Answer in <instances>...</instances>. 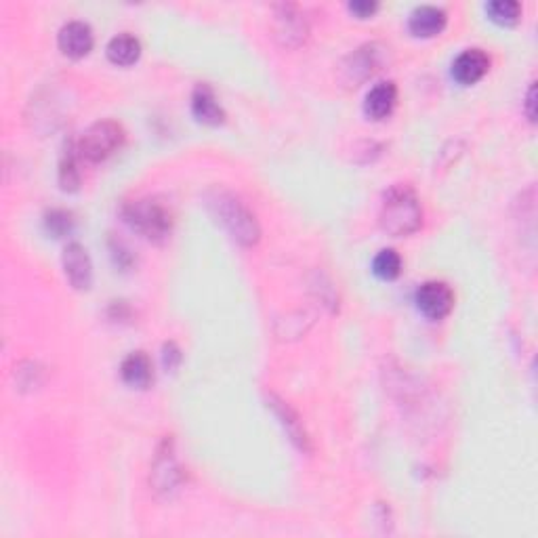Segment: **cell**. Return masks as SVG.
<instances>
[{"mask_svg":"<svg viewBox=\"0 0 538 538\" xmlns=\"http://www.w3.org/2000/svg\"><path fill=\"white\" fill-rule=\"evenodd\" d=\"M381 228L391 236L414 234L423 223V208L414 189L406 183H396L383 196L379 215Z\"/></svg>","mask_w":538,"mask_h":538,"instance_id":"6da1fadb","label":"cell"},{"mask_svg":"<svg viewBox=\"0 0 538 538\" xmlns=\"http://www.w3.org/2000/svg\"><path fill=\"white\" fill-rule=\"evenodd\" d=\"M208 206L213 208L215 217L236 242H240L242 246L257 245L259 236H261L257 217L238 196L217 189L208 196Z\"/></svg>","mask_w":538,"mask_h":538,"instance_id":"7a4b0ae2","label":"cell"},{"mask_svg":"<svg viewBox=\"0 0 538 538\" xmlns=\"http://www.w3.org/2000/svg\"><path fill=\"white\" fill-rule=\"evenodd\" d=\"M124 221L149 242H165L173 231L171 211L158 200H137L124 208Z\"/></svg>","mask_w":538,"mask_h":538,"instance_id":"3957f363","label":"cell"},{"mask_svg":"<svg viewBox=\"0 0 538 538\" xmlns=\"http://www.w3.org/2000/svg\"><path fill=\"white\" fill-rule=\"evenodd\" d=\"M126 132L116 120H100L83 132L78 141V154L89 162H101L112 156L124 143Z\"/></svg>","mask_w":538,"mask_h":538,"instance_id":"277c9868","label":"cell"},{"mask_svg":"<svg viewBox=\"0 0 538 538\" xmlns=\"http://www.w3.org/2000/svg\"><path fill=\"white\" fill-rule=\"evenodd\" d=\"M309 34V23L297 4H277L274 13V36L282 46L294 49L305 43Z\"/></svg>","mask_w":538,"mask_h":538,"instance_id":"5b68a950","label":"cell"},{"mask_svg":"<svg viewBox=\"0 0 538 538\" xmlns=\"http://www.w3.org/2000/svg\"><path fill=\"white\" fill-rule=\"evenodd\" d=\"M416 308L431 320H442L446 317L454 308V293L446 282L430 280L423 282L416 291Z\"/></svg>","mask_w":538,"mask_h":538,"instance_id":"8992f818","label":"cell"},{"mask_svg":"<svg viewBox=\"0 0 538 538\" xmlns=\"http://www.w3.org/2000/svg\"><path fill=\"white\" fill-rule=\"evenodd\" d=\"M57 44H60L61 53L72 57V60H80V57L89 55L92 44H95V36H92L91 26L86 21H68L61 26L60 34H57Z\"/></svg>","mask_w":538,"mask_h":538,"instance_id":"52a82bcc","label":"cell"},{"mask_svg":"<svg viewBox=\"0 0 538 538\" xmlns=\"http://www.w3.org/2000/svg\"><path fill=\"white\" fill-rule=\"evenodd\" d=\"M381 55H383V49L379 44H364L360 49L354 51L349 57H347L343 72H345V80L349 84H360L366 80L368 76H373L381 66Z\"/></svg>","mask_w":538,"mask_h":538,"instance_id":"ba28073f","label":"cell"},{"mask_svg":"<svg viewBox=\"0 0 538 538\" xmlns=\"http://www.w3.org/2000/svg\"><path fill=\"white\" fill-rule=\"evenodd\" d=\"M63 271H66L69 285L78 291H86L92 282V265L86 248L78 242H69L63 251Z\"/></svg>","mask_w":538,"mask_h":538,"instance_id":"9c48e42d","label":"cell"},{"mask_svg":"<svg viewBox=\"0 0 538 538\" xmlns=\"http://www.w3.org/2000/svg\"><path fill=\"white\" fill-rule=\"evenodd\" d=\"M490 69V57L482 49H465L453 63V76L461 84H476Z\"/></svg>","mask_w":538,"mask_h":538,"instance_id":"30bf717a","label":"cell"},{"mask_svg":"<svg viewBox=\"0 0 538 538\" xmlns=\"http://www.w3.org/2000/svg\"><path fill=\"white\" fill-rule=\"evenodd\" d=\"M446 11L433 7V4H423V7H416L413 13H410L408 28L414 36L431 38L438 36V34L446 28Z\"/></svg>","mask_w":538,"mask_h":538,"instance_id":"8fae6325","label":"cell"},{"mask_svg":"<svg viewBox=\"0 0 538 538\" xmlns=\"http://www.w3.org/2000/svg\"><path fill=\"white\" fill-rule=\"evenodd\" d=\"M397 101V89L391 80L387 83H379L374 84L373 89L368 91L366 101H364V112H366L368 118L373 120H383L393 112Z\"/></svg>","mask_w":538,"mask_h":538,"instance_id":"7c38bea8","label":"cell"},{"mask_svg":"<svg viewBox=\"0 0 538 538\" xmlns=\"http://www.w3.org/2000/svg\"><path fill=\"white\" fill-rule=\"evenodd\" d=\"M120 374H123V381L126 385L135 387V389H146L154 381L152 360H149L148 354H143V351H132V354H129L123 360Z\"/></svg>","mask_w":538,"mask_h":538,"instance_id":"4fadbf2b","label":"cell"},{"mask_svg":"<svg viewBox=\"0 0 538 538\" xmlns=\"http://www.w3.org/2000/svg\"><path fill=\"white\" fill-rule=\"evenodd\" d=\"M192 112L200 123L217 126L225 120V112L221 108V103L217 101L215 92L208 84H198L196 86L194 95H192Z\"/></svg>","mask_w":538,"mask_h":538,"instance_id":"5bb4252c","label":"cell"},{"mask_svg":"<svg viewBox=\"0 0 538 538\" xmlns=\"http://www.w3.org/2000/svg\"><path fill=\"white\" fill-rule=\"evenodd\" d=\"M106 53L109 61L116 63V66H132L139 60V55H141V43L129 32L116 34L108 43Z\"/></svg>","mask_w":538,"mask_h":538,"instance_id":"9a60e30c","label":"cell"},{"mask_svg":"<svg viewBox=\"0 0 538 538\" xmlns=\"http://www.w3.org/2000/svg\"><path fill=\"white\" fill-rule=\"evenodd\" d=\"M179 478H181V473H179L177 461H175V456H173L171 450L160 453L158 459H156V462H154V470H152L154 488L158 490V493H169V490H173L177 486Z\"/></svg>","mask_w":538,"mask_h":538,"instance_id":"2e32d148","label":"cell"},{"mask_svg":"<svg viewBox=\"0 0 538 538\" xmlns=\"http://www.w3.org/2000/svg\"><path fill=\"white\" fill-rule=\"evenodd\" d=\"M271 402V408H274V413L277 419H280V423L285 425V430L288 436H291V439L301 450H309V438L308 433L303 431V427H301L299 423V416L293 413L291 406H288L286 402H280L276 400V397H269Z\"/></svg>","mask_w":538,"mask_h":538,"instance_id":"e0dca14e","label":"cell"},{"mask_svg":"<svg viewBox=\"0 0 538 538\" xmlns=\"http://www.w3.org/2000/svg\"><path fill=\"white\" fill-rule=\"evenodd\" d=\"M76 152L72 146H68L66 152L61 156L60 162V183L61 189L66 192H76L80 188V171H78V162H76Z\"/></svg>","mask_w":538,"mask_h":538,"instance_id":"ac0fdd59","label":"cell"},{"mask_svg":"<svg viewBox=\"0 0 538 538\" xmlns=\"http://www.w3.org/2000/svg\"><path fill=\"white\" fill-rule=\"evenodd\" d=\"M490 20L501 23V26H513L522 17V4L518 0H493L486 4Z\"/></svg>","mask_w":538,"mask_h":538,"instance_id":"d6986e66","label":"cell"},{"mask_svg":"<svg viewBox=\"0 0 538 538\" xmlns=\"http://www.w3.org/2000/svg\"><path fill=\"white\" fill-rule=\"evenodd\" d=\"M373 271L383 280H396L402 274V257L393 248H383L379 251L373 261Z\"/></svg>","mask_w":538,"mask_h":538,"instance_id":"ffe728a7","label":"cell"},{"mask_svg":"<svg viewBox=\"0 0 538 538\" xmlns=\"http://www.w3.org/2000/svg\"><path fill=\"white\" fill-rule=\"evenodd\" d=\"M44 223H46V229H49L55 238H61V236L69 234L74 221H72V215H69V213L55 208V211H51L49 215H46Z\"/></svg>","mask_w":538,"mask_h":538,"instance_id":"44dd1931","label":"cell"},{"mask_svg":"<svg viewBox=\"0 0 538 538\" xmlns=\"http://www.w3.org/2000/svg\"><path fill=\"white\" fill-rule=\"evenodd\" d=\"M162 360H165V366L173 370L179 366V362H181V351H179V347L173 343H165V349H162Z\"/></svg>","mask_w":538,"mask_h":538,"instance_id":"7402d4cb","label":"cell"},{"mask_svg":"<svg viewBox=\"0 0 538 538\" xmlns=\"http://www.w3.org/2000/svg\"><path fill=\"white\" fill-rule=\"evenodd\" d=\"M377 9H379V4L368 3V0H356V3L349 4V11L351 13H356L357 17H370Z\"/></svg>","mask_w":538,"mask_h":538,"instance_id":"603a6c76","label":"cell"},{"mask_svg":"<svg viewBox=\"0 0 538 538\" xmlns=\"http://www.w3.org/2000/svg\"><path fill=\"white\" fill-rule=\"evenodd\" d=\"M526 116H528L530 123L536 120V84L532 83L528 89V97H526Z\"/></svg>","mask_w":538,"mask_h":538,"instance_id":"cb8c5ba5","label":"cell"}]
</instances>
